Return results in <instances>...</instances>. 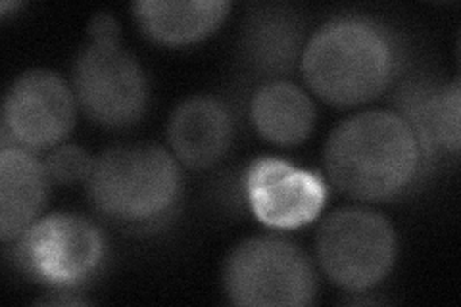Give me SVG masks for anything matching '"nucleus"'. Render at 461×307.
I'll return each mask as SVG.
<instances>
[{
    "label": "nucleus",
    "mask_w": 461,
    "mask_h": 307,
    "mask_svg": "<svg viewBox=\"0 0 461 307\" xmlns=\"http://www.w3.org/2000/svg\"><path fill=\"white\" fill-rule=\"evenodd\" d=\"M325 173L346 196L388 202L420 177L425 159L398 112L367 110L340 122L325 144Z\"/></svg>",
    "instance_id": "nucleus-1"
},
{
    "label": "nucleus",
    "mask_w": 461,
    "mask_h": 307,
    "mask_svg": "<svg viewBox=\"0 0 461 307\" xmlns=\"http://www.w3.org/2000/svg\"><path fill=\"white\" fill-rule=\"evenodd\" d=\"M304 81L337 108L379 98L398 76L400 45L391 29L366 16L327 20L306 42L300 58Z\"/></svg>",
    "instance_id": "nucleus-2"
},
{
    "label": "nucleus",
    "mask_w": 461,
    "mask_h": 307,
    "mask_svg": "<svg viewBox=\"0 0 461 307\" xmlns=\"http://www.w3.org/2000/svg\"><path fill=\"white\" fill-rule=\"evenodd\" d=\"M85 190L93 208L112 221L149 225L177 206L181 164L160 144H118L95 158Z\"/></svg>",
    "instance_id": "nucleus-3"
},
{
    "label": "nucleus",
    "mask_w": 461,
    "mask_h": 307,
    "mask_svg": "<svg viewBox=\"0 0 461 307\" xmlns=\"http://www.w3.org/2000/svg\"><path fill=\"white\" fill-rule=\"evenodd\" d=\"M223 288L235 305L302 307L317 296V275L300 246L264 235L242 240L227 256Z\"/></svg>",
    "instance_id": "nucleus-4"
},
{
    "label": "nucleus",
    "mask_w": 461,
    "mask_h": 307,
    "mask_svg": "<svg viewBox=\"0 0 461 307\" xmlns=\"http://www.w3.org/2000/svg\"><path fill=\"white\" fill-rule=\"evenodd\" d=\"M315 254L330 283L346 292H367L394 267L396 229L379 212L346 206L323 219L315 232Z\"/></svg>",
    "instance_id": "nucleus-5"
},
{
    "label": "nucleus",
    "mask_w": 461,
    "mask_h": 307,
    "mask_svg": "<svg viewBox=\"0 0 461 307\" xmlns=\"http://www.w3.org/2000/svg\"><path fill=\"white\" fill-rule=\"evenodd\" d=\"M71 89L83 113L104 129L137 125L149 108V79L122 45L89 42L71 68Z\"/></svg>",
    "instance_id": "nucleus-6"
},
{
    "label": "nucleus",
    "mask_w": 461,
    "mask_h": 307,
    "mask_svg": "<svg viewBox=\"0 0 461 307\" xmlns=\"http://www.w3.org/2000/svg\"><path fill=\"white\" fill-rule=\"evenodd\" d=\"M16 240L20 267L41 283L62 288L91 279L106 254L103 230L77 213L39 217Z\"/></svg>",
    "instance_id": "nucleus-7"
},
{
    "label": "nucleus",
    "mask_w": 461,
    "mask_h": 307,
    "mask_svg": "<svg viewBox=\"0 0 461 307\" xmlns=\"http://www.w3.org/2000/svg\"><path fill=\"white\" fill-rule=\"evenodd\" d=\"M77 100L62 76L29 69L14 79L3 106V144L52 150L74 131Z\"/></svg>",
    "instance_id": "nucleus-8"
},
{
    "label": "nucleus",
    "mask_w": 461,
    "mask_h": 307,
    "mask_svg": "<svg viewBox=\"0 0 461 307\" xmlns=\"http://www.w3.org/2000/svg\"><path fill=\"white\" fill-rule=\"evenodd\" d=\"M244 193L258 221L273 229L308 225L327 202V185L320 175L269 156L249 166Z\"/></svg>",
    "instance_id": "nucleus-9"
},
{
    "label": "nucleus",
    "mask_w": 461,
    "mask_h": 307,
    "mask_svg": "<svg viewBox=\"0 0 461 307\" xmlns=\"http://www.w3.org/2000/svg\"><path fill=\"white\" fill-rule=\"evenodd\" d=\"M233 113L223 100L210 95L185 98L167 122L171 154L185 167L204 171L218 166L233 144Z\"/></svg>",
    "instance_id": "nucleus-10"
},
{
    "label": "nucleus",
    "mask_w": 461,
    "mask_h": 307,
    "mask_svg": "<svg viewBox=\"0 0 461 307\" xmlns=\"http://www.w3.org/2000/svg\"><path fill=\"white\" fill-rule=\"evenodd\" d=\"M304 20L283 5L254 6L244 20L240 56L266 81L288 76L304 52Z\"/></svg>",
    "instance_id": "nucleus-11"
},
{
    "label": "nucleus",
    "mask_w": 461,
    "mask_h": 307,
    "mask_svg": "<svg viewBox=\"0 0 461 307\" xmlns=\"http://www.w3.org/2000/svg\"><path fill=\"white\" fill-rule=\"evenodd\" d=\"M49 173L35 152L16 144L0 150V239L16 240L47 206Z\"/></svg>",
    "instance_id": "nucleus-12"
},
{
    "label": "nucleus",
    "mask_w": 461,
    "mask_h": 307,
    "mask_svg": "<svg viewBox=\"0 0 461 307\" xmlns=\"http://www.w3.org/2000/svg\"><path fill=\"white\" fill-rule=\"evenodd\" d=\"M400 115L415 133L425 164L438 150L454 156L461 146V86L454 79L444 86L408 85L398 96Z\"/></svg>",
    "instance_id": "nucleus-13"
},
{
    "label": "nucleus",
    "mask_w": 461,
    "mask_h": 307,
    "mask_svg": "<svg viewBox=\"0 0 461 307\" xmlns=\"http://www.w3.org/2000/svg\"><path fill=\"white\" fill-rule=\"evenodd\" d=\"M140 32L158 45L186 47L206 39L227 18V0H139L131 6Z\"/></svg>",
    "instance_id": "nucleus-14"
},
{
    "label": "nucleus",
    "mask_w": 461,
    "mask_h": 307,
    "mask_svg": "<svg viewBox=\"0 0 461 307\" xmlns=\"http://www.w3.org/2000/svg\"><path fill=\"white\" fill-rule=\"evenodd\" d=\"M250 120L258 135L277 146L304 142L315 127L317 112L304 89L286 79H269L250 100Z\"/></svg>",
    "instance_id": "nucleus-15"
},
{
    "label": "nucleus",
    "mask_w": 461,
    "mask_h": 307,
    "mask_svg": "<svg viewBox=\"0 0 461 307\" xmlns=\"http://www.w3.org/2000/svg\"><path fill=\"white\" fill-rule=\"evenodd\" d=\"M95 158L77 144H58L42 159L49 179L56 185H74L89 177Z\"/></svg>",
    "instance_id": "nucleus-16"
},
{
    "label": "nucleus",
    "mask_w": 461,
    "mask_h": 307,
    "mask_svg": "<svg viewBox=\"0 0 461 307\" xmlns=\"http://www.w3.org/2000/svg\"><path fill=\"white\" fill-rule=\"evenodd\" d=\"M89 39L100 45H120L122 29L110 12H98L89 22Z\"/></svg>",
    "instance_id": "nucleus-17"
}]
</instances>
